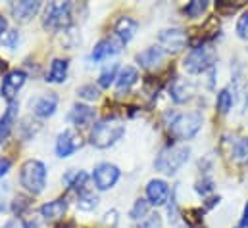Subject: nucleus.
Wrapping results in <instances>:
<instances>
[{
    "mask_svg": "<svg viewBox=\"0 0 248 228\" xmlns=\"http://www.w3.org/2000/svg\"><path fill=\"white\" fill-rule=\"evenodd\" d=\"M216 8H217V12H221L223 15H227V14H235V12L241 8V4H225V2H217Z\"/></svg>",
    "mask_w": 248,
    "mask_h": 228,
    "instance_id": "obj_33",
    "label": "nucleus"
},
{
    "mask_svg": "<svg viewBox=\"0 0 248 228\" xmlns=\"http://www.w3.org/2000/svg\"><path fill=\"white\" fill-rule=\"evenodd\" d=\"M194 88H196L194 83H190L186 79H175L171 88H170V96H171V100L175 104H185V102H188L192 98Z\"/></svg>",
    "mask_w": 248,
    "mask_h": 228,
    "instance_id": "obj_15",
    "label": "nucleus"
},
{
    "mask_svg": "<svg viewBox=\"0 0 248 228\" xmlns=\"http://www.w3.org/2000/svg\"><path fill=\"white\" fill-rule=\"evenodd\" d=\"M148 200H137L133 209H131V219L133 221H142L148 215Z\"/></svg>",
    "mask_w": 248,
    "mask_h": 228,
    "instance_id": "obj_28",
    "label": "nucleus"
},
{
    "mask_svg": "<svg viewBox=\"0 0 248 228\" xmlns=\"http://www.w3.org/2000/svg\"><path fill=\"white\" fill-rule=\"evenodd\" d=\"M65 209H67V203H65L63 198H60V200H54V201L45 203V205L41 207V215H43L46 221H58V219L63 217Z\"/></svg>",
    "mask_w": 248,
    "mask_h": 228,
    "instance_id": "obj_20",
    "label": "nucleus"
},
{
    "mask_svg": "<svg viewBox=\"0 0 248 228\" xmlns=\"http://www.w3.org/2000/svg\"><path fill=\"white\" fill-rule=\"evenodd\" d=\"M69 121L77 127H89L94 121V110L85 104H75L69 114Z\"/></svg>",
    "mask_w": 248,
    "mask_h": 228,
    "instance_id": "obj_19",
    "label": "nucleus"
},
{
    "mask_svg": "<svg viewBox=\"0 0 248 228\" xmlns=\"http://www.w3.org/2000/svg\"><path fill=\"white\" fill-rule=\"evenodd\" d=\"M2 69H4V63H2V61H0V71H2Z\"/></svg>",
    "mask_w": 248,
    "mask_h": 228,
    "instance_id": "obj_40",
    "label": "nucleus"
},
{
    "mask_svg": "<svg viewBox=\"0 0 248 228\" xmlns=\"http://www.w3.org/2000/svg\"><path fill=\"white\" fill-rule=\"evenodd\" d=\"M231 106H233V94H231V90H229V88L219 90V92H217V98H216V108H217V112L223 115L229 114Z\"/></svg>",
    "mask_w": 248,
    "mask_h": 228,
    "instance_id": "obj_25",
    "label": "nucleus"
},
{
    "mask_svg": "<svg viewBox=\"0 0 248 228\" xmlns=\"http://www.w3.org/2000/svg\"><path fill=\"white\" fill-rule=\"evenodd\" d=\"M17 41H19V35H17V31H8V35H6V39H4L2 43H4L8 48H14Z\"/></svg>",
    "mask_w": 248,
    "mask_h": 228,
    "instance_id": "obj_35",
    "label": "nucleus"
},
{
    "mask_svg": "<svg viewBox=\"0 0 248 228\" xmlns=\"http://www.w3.org/2000/svg\"><path fill=\"white\" fill-rule=\"evenodd\" d=\"M233 157L237 161H248V138H243L233 148Z\"/></svg>",
    "mask_w": 248,
    "mask_h": 228,
    "instance_id": "obj_30",
    "label": "nucleus"
},
{
    "mask_svg": "<svg viewBox=\"0 0 248 228\" xmlns=\"http://www.w3.org/2000/svg\"><path fill=\"white\" fill-rule=\"evenodd\" d=\"M63 180L67 182L69 188L85 192V184H87V180H89V174L85 171H69L63 176Z\"/></svg>",
    "mask_w": 248,
    "mask_h": 228,
    "instance_id": "obj_23",
    "label": "nucleus"
},
{
    "mask_svg": "<svg viewBox=\"0 0 248 228\" xmlns=\"http://www.w3.org/2000/svg\"><path fill=\"white\" fill-rule=\"evenodd\" d=\"M17 110H19V106H17L16 100L14 102H8L6 112L0 117V140L8 138V134L12 132V128L16 125V119H17Z\"/></svg>",
    "mask_w": 248,
    "mask_h": 228,
    "instance_id": "obj_17",
    "label": "nucleus"
},
{
    "mask_svg": "<svg viewBox=\"0 0 248 228\" xmlns=\"http://www.w3.org/2000/svg\"><path fill=\"white\" fill-rule=\"evenodd\" d=\"M122 46H124V43L116 37H110V39H102V41H98L96 43V46H94V50H93V59L94 61H102V59H106V57L110 56H116L120 50H122Z\"/></svg>",
    "mask_w": 248,
    "mask_h": 228,
    "instance_id": "obj_13",
    "label": "nucleus"
},
{
    "mask_svg": "<svg viewBox=\"0 0 248 228\" xmlns=\"http://www.w3.org/2000/svg\"><path fill=\"white\" fill-rule=\"evenodd\" d=\"M164 54L166 52L160 46H150V48H146V50H142V52L137 54V61L144 69H154L164 59Z\"/></svg>",
    "mask_w": 248,
    "mask_h": 228,
    "instance_id": "obj_18",
    "label": "nucleus"
},
{
    "mask_svg": "<svg viewBox=\"0 0 248 228\" xmlns=\"http://www.w3.org/2000/svg\"><path fill=\"white\" fill-rule=\"evenodd\" d=\"M239 228H248V203L245 205V211H243V217H241Z\"/></svg>",
    "mask_w": 248,
    "mask_h": 228,
    "instance_id": "obj_37",
    "label": "nucleus"
},
{
    "mask_svg": "<svg viewBox=\"0 0 248 228\" xmlns=\"http://www.w3.org/2000/svg\"><path fill=\"white\" fill-rule=\"evenodd\" d=\"M83 146V138H81V134L77 132V130H73V128H65L63 132L58 134V138H56V154H58V157H69V156H73L79 148Z\"/></svg>",
    "mask_w": 248,
    "mask_h": 228,
    "instance_id": "obj_8",
    "label": "nucleus"
},
{
    "mask_svg": "<svg viewBox=\"0 0 248 228\" xmlns=\"http://www.w3.org/2000/svg\"><path fill=\"white\" fill-rule=\"evenodd\" d=\"M158 41L164 52H179L186 46V35L183 29H164Z\"/></svg>",
    "mask_w": 248,
    "mask_h": 228,
    "instance_id": "obj_10",
    "label": "nucleus"
},
{
    "mask_svg": "<svg viewBox=\"0 0 248 228\" xmlns=\"http://www.w3.org/2000/svg\"><path fill=\"white\" fill-rule=\"evenodd\" d=\"M237 35H239V39L248 41V10L239 17V21H237Z\"/></svg>",
    "mask_w": 248,
    "mask_h": 228,
    "instance_id": "obj_32",
    "label": "nucleus"
},
{
    "mask_svg": "<svg viewBox=\"0 0 248 228\" xmlns=\"http://www.w3.org/2000/svg\"><path fill=\"white\" fill-rule=\"evenodd\" d=\"M216 48L210 44V43H202L198 46H194L188 56L183 61V67H185L186 73L190 75H198V73H204L206 69H210L216 61Z\"/></svg>",
    "mask_w": 248,
    "mask_h": 228,
    "instance_id": "obj_4",
    "label": "nucleus"
},
{
    "mask_svg": "<svg viewBox=\"0 0 248 228\" xmlns=\"http://www.w3.org/2000/svg\"><path fill=\"white\" fill-rule=\"evenodd\" d=\"M118 81V63H110L104 67V71L98 77V86L100 88H110L112 83Z\"/></svg>",
    "mask_w": 248,
    "mask_h": 228,
    "instance_id": "obj_24",
    "label": "nucleus"
},
{
    "mask_svg": "<svg viewBox=\"0 0 248 228\" xmlns=\"http://www.w3.org/2000/svg\"><path fill=\"white\" fill-rule=\"evenodd\" d=\"M27 81V73L23 69H12L4 75L2 79V86H0V94L8 100V102H14L16 94L19 92V88L25 85Z\"/></svg>",
    "mask_w": 248,
    "mask_h": 228,
    "instance_id": "obj_9",
    "label": "nucleus"
},
{
    "mask_svg": "<svg viewBox=\"0 0 248 228\" xmlns=\"http://www.w3.org/2000/svg\"><path fill=\"white\" fill-rule=\"evenodd\" d=\"M67 69H69L67 59L56 57V59L50 63V71H48V75H46V81H48V83H54V85H60V83L65 81V77H67Z\"/></svg>",
    "mask_w": 248,
    "mask_h": 228,
    "instance_id": "obj_21",
    "label": "nucleus"
},
{
    "mask_svg": "<svg viewBox=\"0 0 248 228\" xmlns=\"http://www.w3.org/2000/svg\"><path fill=\"white\" fill-rule=\"evenodd\" d=\"M6 29H8V21H6V17L0 14V37L6 35Z\"/></svg>",
    "mask_w": 248,
    "mask_h": 228,
    "instance_id": "obj_38",
    "label": "nucleus"
},
{
    "mask_svg": "<svg viewBox=\"0 0 248 228\" xmlns=\"http://www.w3.org/2000/svg\"><path fill=\"white\" fill-rule=\"evenodd\" d=\"M19 182L29 194H33V196L41 194L46 186V167H45V163L39 161V159H27L19 169Z\"/></svg>",
    "mask_w": 248,
    "mask_h": 228,
    "instance_id": "obj_3",
    "label": "nucleus"
},
{
    "mask_svg": "<svg viewBox=\"0 0 248 228\" xmlns=\"http://www.w3.org/2000/svg\"><path fill=\"white\" fill-rule=\"evenodd\" d=\"M10 167H12V161H10L8 157H0V176L8 174V171H10Z\"/></svg>",
    "mask_w": 248,
    "mask_h": 228,
    "instance_id": "obj_36",
    "label": "nucleus"
},
{
    "mask_svg": "<svg viewBox=\"0 0 248 228\" xmlns=\"http://www.w3.org/2000/svg\"><path fill=\"white\" fill-rule=\"evenodd\" d=\"M23 228H37V227H35L33 223H27V225H25V227H23Z\"/></svg>",
    "mask_w": 248,
    "mask_h": 228,
    "instance_id": "obj_39",
    "label": "nucleus"
},
{
    "mask_svg": "<svg viewBox=\"0 0 248 228\" xmlns=\"http://www.w3.org/2000/svg\"><path fill=\"white\" fill-rule=\"evenodd\" d=\"M77 94H79V98H83V100H98L100 90H98V86H94V85H83V86L77 88Z\"/></svg>",
    "mask_w": 248,
    "mask_h": 228,
    "instance_id": "obj_29",
    "label": "nucleus"
},
{
    "mask_svg": "<svg viewBox=\"0 0 248 228\" xmlns=\"http://www.w3.org/2000/svg\"><path fill=\"white\" fill-rule=\"evenodd\" d=\"M188 157H190L188 146H181V144L168 146L158 154L154 167H156V171L164 172V174H175L188 161Z\"/></svg>",
    "mask_w": 248,
    "mask_h": 228,
    "instance_id": "obj_2",
    "label": "nucleus"
},
{
    "mask_svg": "<svg viewBox=\"0 0 248 228\" xmlns=\"http://www.w3.org/2000/svg\"><path fill=\"white\" fill-rule=\"evenodd\" d=\"M45 29L50 31H60L67 29L71 25V4L69 2H52L45 10V19H43Z\"/></svg>",
    "mask_w": 248,
    "mask_h": 228,
    "instance_id": "obj_6",
    "label": "nucleus"
},
{
    "mask_svg": "<svg viewBox=\"0 0 248 228\" xmlns=\"http://www.w3.org/2000/svg\"><path fill=\"white\" fill-rule=\"evenodd\" d=\"M202 114L200 112H188L177 115L170 123V134L177 140H190L200 128H202Z\"/></svg>",
    "mask_w": 248,
    "mask_h": 228,
    "instance_id": "obj_5",
    "label": "nucleus"
},
{
    "mask_svg": "<svg viewBox=\"0 0 248 228\" xmlns=\"http://www.w3.org/2000/svg\"><path fill=\"white\" fill-rule=\"evenodd\" d=\"M162 217L158 213H148L142 221H139V228H162Z\"/></svg>",
    "mask_w": 248,
    "mask_h": 228,
    "instance_id": "obj_31",
    "label": "nucleus"
},
{
    "mask_svg": "<svg viewBox=\"0 0 248 228\" xmlns=\"http://www.w3.org/2000/svg\"><path fill=\"white\" fill-rule=\"evenodd\" d=\"M125 134V125L120 119L108 117V119H100L93 130H91V144L98 150H106L110 146H114L116 142H120Z\"/></svg>",
    "mask_w": 248,
    "mask_h": 228,
    "instance_id": "obj_1",
    "label": "nucleus"
},
{
    "mask_svg": "<svg viewBox=\"0 0 248 228\" xmlns=\"http://www.w3.org/2000/svg\"><path fill=\"white\" fill-rule=\"evenodd\" d=\"M146 200L150 205H166L168 200H170V186L166 180L162 178H152L148 184H146Z\"/></svg>",
    "mask_w": 248,
    "mask_h": 228,
    "instance_id": "obj_11",
    "label": "nucleus"
},
{
    "mask_svg": "<svg viewBox=\"0 0 248 228\" xmlns=\"http://www.w3.org/2000/svg\"><path fill=\"white\" fill-rule=\"evenodd\" d=\"M41 10V2L37 0H23V2H12V15L16 21H29L31 17H35Z\"/></svg>",
    "mask_w": 248,
    "mask_h": 228,
    "instance_id": "obj_14",
    "label": "nucleus"
},
{
    "mask_svg": "<svg viewBox=\"0 0 248 228\" xmlns=\"http://www.w3.org/2000/svg\"><path fill=\"white\" fill-rule=\"evenodd\" d=\"M56 108H58V96H56L54 92H50V94H43V96H39L35 102H31V110H33V114L37 115V117H41V119L52 117L54 112H56Z\"/></svg>",
    "mask_w": 248,
    "mask_h": 228,
    "instance_id": "obj_12",
    "label": "nucleus"
},
{
    "mask_svg": "<svg viewBox=\"0 0 248 228\" xmlns=\"http://www.w3.org/2000/svg\"><path fill=\"white\" fill-rule=\"evenodd\" d=\"M206 8H208V2L206 0H192V2H188L185 8H183V12H185L188 17H200L206 12Z\"/></svg>",
    "mask_w": 248,
    "mask_h": 228,
    "instance_id": "obj_27",
    "label": "nucleus"
},
{
    "mask_svg": "<svg viewBox=\"0 0 248 228\" xmlns=\"http://www.w3.org/2000/svg\"><path fill=\"white\" fill-rule=\"evenodd\" d=\"M212 190H214V182H212L210 178H206V180H200V182H196V192H198V194L206 196V194H210Z\"/></svg>",
    "mask_w": 248,
    "mask_h": 228,
    "instance_id": "obj_34",
    "label": "nucleus"
},
{
    "mask_svg": "<svg viewBox=\"0 0 248 228\" xmlns=\"http://www.w3.org/2000/svg\"><path fill=\"white\" fill-rule=\"evenodd\" d=\"M96 205H98V198L93 194V192H81L79 194V198H77V207L81 209V211H93V209H96Z\"/></svg>",
    "mask_w": 248,
    "mask_h": 228,
    "instance_id": "obj_26",
    "label": "nucleus"
},
{
    "mask_svg": "<svg viewBox=\"0 0 248 228\" xmlns=\"http://www.w3.org/2000/svg\"><path fill=\"white\" fill-rule=\"evenodd\" d=\"M137 81H139V71H137V67H133V65H125L124 69L120 71V75H118V81H116L118 92L129 90Z\"/></svg>",
    "mask_w": 248,
    "mask_h": 228,
    "instance_id": "obj_22",
    "label": "nucleus"
},
{
    "mask_svg": "<svg viewBox=\"0 0 248 228\" xmlns=\"http://www.w3.org/2000/svg\"><path fill=\"white\" fill-rule=\"evenodd\" d=\"M114 31H116V37H118L124 44H127V43L137 35V31H139V23H137L133 17L124 15V17H120V19H118V23H116Z\"/></svg>",
    "mask_w": 248,
    "mask_h": 228,
    "instance_id": "obj_16",
    "label": "nucleus"
},
{
    "mask_svg": "<svg viewBox=\"0 0 248 228\" xmlns=\"http://www.w3.org/2000/svg\"><path fill=\"white\" fill-rule=\"evenodd\" d=\"M122 171L114 165V163H98L93 171V180H94V186L98 190H110L116 186V182L120 180Z\"/></svg>",
    "mask_w": 248,
    "mask_h": 228,
    "instance_id": "obj_7",
    "label": "nucleus"
}]
</instances>
